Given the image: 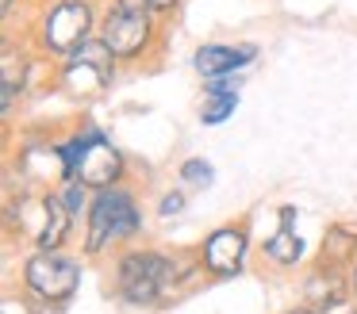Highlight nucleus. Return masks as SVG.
Masks as SVG:
<instances>
[{
  "instance_id": "obj_1",
  "label": "nucleus",
  "mask_w": 357,
  "mask_h": 314,
  "mask_svg": "<svg viewBox=\"0 0 357 314\" xmlns=\"http://www.w3.org/2000/svg\"><path fill=\"white\" fill-rule=\"evenodd\" d=\"M200 257L165 249H127L116 260V291L131 306H158L192 280Z\"/></svg>"
},
{
  "instance_id": "obj_2",
  "label": "nucleus",
  "mask_w": 357,
  "mask_h": 314,
  "mask_svg": "<svg viewBox=\"0 0 357 314\" xmlns=\"http://www.w3.org/2000/svg\"><path fill=\"white\" fill-rule=\"evenodd\" d=\"M142 230V211L135 203V196L116 184V188L96 191L93 207H89V222H85V253L89 257H100L104 249L127 242Z\"/></svg>"
},
{
  "instance_id": "obj_3",
  "label": "nucleus",
  "mask_w": 357,
  "mask_h": 314,
  "mask_svg": "<svg viewBox=\"0 0 357 314\" xmlns=\"http://www.w3.org/2000/svg\"><path fill=\"white\" fill-rule=\"evenodd\" d=\"M100 38L116 58H139L154 42V12L146 0H116L100 19Z\"/></svg>"
},
{
  "instance_id": "obj_4",
  "label": "nucleus",
  "mask_w": 357,
  "mask_h": 314,
  "mask_svg": "<svg viewBox=\"0 0 357 314\" xmlns=\"http://www.w3.org/2000/svg\"><path fill=\"white\" fill-rule=\"evenodd\" d=\"M93 19L96 15H93V8H89V0H54L39 19V46L47 54L70 58L73 50H81V46L89 42Z\"/></svg>"
},
{
  "instance_id": "obj_5",
  "label": "nucleus",
  "mask_w": 357,
  "mask_h": 314,
  "mask_svg": "<svg viewBox=\"0 0 357 314\" xmlns=\"http://www.w3.org/2000/svg\"><path fill=\"white\" fill-rule=\"evenodd\" d=\"M81 283V265L70 257H62V253H31V257L24 260V288L31 299H39V303L54 306V303H66V299L77 291Z\"/></svg>"
},
{
  "instance_id": "obj_6",
  "label": "nucleus",
  "mask_w": 357,
  "mask_h": 314,
  "mask_svg": "<svg viewBox=\"0 0 357 314\" xmlns=\"http://www.w3.org/2000/svg\"><path fill=\"white\" fill-rule=\"evenodd\" d=\"M20 219H24L20 226L31 230V237H35V245H39V249L58 253V249H62V242L70 237L73 214L62 207V199H58V191H54V196L20 199Z\"/></svg>"
},
{
  "instance_id": "obj_7",
  "label": "nucleus",
  "mask_w": 357,
  "mask_h": 314,
  "mask_svg": "<svg viewBox=\"0 0 357 314\" xmlns=\"http://www.w3.org/2000/svg\"><path fill=\"white\" fill-rule=\"evenodd\" d=\"M250 257V234L246 226H219L204 237L200 245V268L211 272L215 280H231L246 268Z\"/></svg>"
},
{
  "instance_id": "obj_8",
  "label": "nucleus",
  "mask_w": 357,
  "mask_h": 314,
  "mask_svg": "<svg viewBox=\"0 0 357 314\" xmlns=\"http://www.w3.org/2000/svg\"><path fill=\"white\" fill-rule=\"evenodd\" d=\"M123 168H127V165H123V153H119L116 146L104 138V130L96 127L93 138H89V146H85V153H81L77 180L85 184V188L104 191V188H116L119 176H123Z\"/></svg>"
},
{
  "instance_id": "obj_9",
  "label": "nucleus",
  "mask_w": 357,
  "mask_h": 314,
  "mask_svg": "<svg viewBox=\"0 0 357 314\" xmlns=\"http://www.w3.org/2000/svg\"><path fill=\"white\" fill-rule=\"evenodd\" d=\"M254 58H257L254 42H238V46L208 42V46H200V50L192 54V69L204 77V81H215V77H234L238 69H246Z\"/></svg>"
},
{
  "instance_id": "obj_10",
  "label": "nucleus",
  "mask_w": 357,
  "mask_h": 314,
  "mask_svg": "<svg viewBox=\"0 0 357 314\" xmlns=\"http://www.w3.org/2000/svg\"><path fill=\"white\" fill-rule=\"evenodd\" d=\"M261 257H265V265H273V268H296L303 260V237L296 234V230L280 226L277 234H269L261 242Z\"/></svg>"
},
{
  "instance_id": "obj_11",
  "label": "nucleus",
  "mask_w": 357,
  "mask_h": 314,
  "mask_svg": "<svg viewBox=\"0 0 357 314\" xmlns=\"http://www.w3.org/2000/svg\"><path fill=\"white\" fill-rule=\"evenodd\" d=\"M346 260H349V265L357 260V230L334 222V226L326 230V237H323V265L342 268Z\"/></svg>"
},
{
  "instance_id": "obj_12",
  "label": "nucleus",
  "mask_w": 357,
  "mask_h": 314,
  "mask_svg": "<svg viewBox=\"0 0 357 314\" xmlns=\"http://www.w3.org/2000/svg\"><path fill=\"white\" fill-rule=\"evenodd\" d=\"M0 81H4V88H0V107H4V115H8L12 104L20 100V92H24V81H27V61L16 58L12 46H4V69H0Z\"/></svg>"
},
{
  "instance_id": "obj_13",
  "label": "nucleus",
  "mask_w": 357,
  "mask_h": 314,
  "mask_svg": "<svg viewBox=\"0 0 357 314\" xmlns=\"http://www.w3.org/2000/svg\"><path fill=\"white\" fill-rule=\"evenodd\" d=\"M234 107H238V92H208V100L200 107V123H208V127L227 123L234 115Z\"/></svg>"
},
{
  "instance_id": "obj_14",
  "label": "nucleus",
  "mask_w": 357,
  "mask_h": 314,
  "mask_svg": "<svg viewBox=\"0 0 357 314\" xmlns=\"http://www.w3.org/2000/svg\"><path fill=\"white\" fill-rule=\"evenodd\" d=\"M58 199H62V207L73 214V219H81V214H85V207H93V203H89V188L81 180H66L62 191H58Z\"/></svg>"
},
{
  "instance_id": "obj_15",
  "label": "nucleus",
  "mask_w": 357,
  "mask_h": 314,
  "mask_svg": "<svg viewBox=\"0 0 357 314\" xmlns=\"http://www.w3.org/2000/svg\"><path fill=\"white\" fill-rule=\"evenodd\" d=\"M181 180L196 184V188H208V184L215 180V168H211L204 157H188V161H181Z\"/></svg>"
},
{
  "instance_id": "obj_16",
  "label": "nucleus",
  "mask_w": 357,
  "mask_h": 314,
  "mask_svg": "<svg viewBox=\"0 0 357 314\" xmlns=\"http://www.w3.org/2000/svg\"><path fill=\"white\" fill-rule=\"evenodd\" d=\"M185 211V191H165L162 199H158V214L162 219H173V214Z\"/></svg>"
},
{
  "instance_id": "obj_17",
  "label": "nucleus",
  "mask_w": 357,
  "mask_h": 314,
  "mask_svg": "<svg viewBox=\"0 0 357 314\" xmlns=\"http://www.w3.org/2000/svg\"><path fill=\"white\" fill-rule=\"evenodd\" d=\"M177 4H181V0H146V8H150L154 15H169V12H177Z\"/></svg>"
},
{
  "instance_id": "obj_18",
  "label": "nucleus",
  "mask_w": 357,
  "mask_h": 314,
  "mask_svg": "<svg viewBox=\"0 0 357 314\" xmlns=\"http://www.w3.org/2000/svg\"><path fill=\"white\" fill-rule=\"evenodd\" d=\"M280 226H284V230H292V226H296V207H292V203L280 207Z\"/></svg>"
},
{
  "instance_id": "obj_19",
  "label": "nucleus",
  "mask_w": 357,
  "mask_h": 314,
  "mask_svg": "<svg viewBox=\"0 0 357 314\" xmlns=\"http://www.w3.org/2000/svg\"><path fill=\"white\" fill-rule=\"evenodd\" d=\"M323 314H357V303H338V306H331V311H323Z\"/></svg>"
},
{
  "instance_id": "obj_20",
  "label": "nucleus",
  "mask_w": 357,
  "mask_h": 314,
  "mask_svg": "<svg viewBox=\"0 0 357 314\" xmlns=\"http://www.w3.org/2000/svg\"><path fill=\"white\" fill-rule=\"evenodd\" d=\"M346 276H349V295L357 299V260H354V265H349V272H346Z\"/></svg>"
},
{
  "instance_id": "obj_21",
  "label": "nucleus",
  "mask_w": 357,
  "mask_h": 314,
  "mask_svg": "<svg viewBox=\"0 0 357 314\" xmlns=\"http://www.w3.org/2000/svg\"><path fill=\"white\" fill-rule=\"evenodd\" d=\"M0 12L12 15V12H16V0H0Z\"/></svg>"
},
{
  "instance_id": "obj_22",
  "label": "nucleus",
  "mask_w": 357,
  "mask_h": 314,
  "mask_svg": "<svg viewBox=\"0 0 357 314\" xmlns=\"http://www.w3.org/2000/svg\"><path fill=\"white\" fill-rule=\"evenodd\" d=\"M284 314H319V311H311V306H296V311H284Z\"/></svg>"
}]
</instances>
